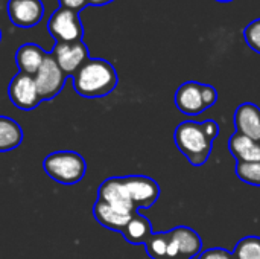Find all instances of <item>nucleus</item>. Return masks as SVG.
Instances as JSON below:
<instances>
[{"label":"nucleus","instance_id":"nucleus-9","mask_svg":"<svg viewBox=\"0 0 260 259\" xmlns=\"http://www.w3.org/2000/svg\"><path fill=\"white\" fill-rule=\"evenodd\" d=\"M98 195H99L98 200L107 203L108 206H111L113 209H116L122 214H126V215L136 214V208L131 202L126 185H125L123 179H120V177L107 179L101 185Z\"/></svg>","mask_w":260,"mask_h":259},{"label":"nucleus","instance_id":"nucleus-2","mask_svg":"<svg viewBox=\"0 0 260 259\" xmlns=\"http://www.w3.org/2000/svg\"><path fill=\"white\" fill-rule=\"evenodd\" d=\"M117 85V73L111 63L101 58L87 60L73 75V87L84 98H102Z\"/></svg>","mask_w":260,"mask_h":259},{"label":"nucleus","instance_id":"nucleus-19","mask_svg":"<svg viewBox=\"0 0 260 259\" xmlns=\"http://www.w3.org/2000/svg\"><path fill=\"white\" fill-rule=\"evenodd\" d=\"M168 244H169V232L166 234H152L149 240L145 243L146 252L152 259L168 258Z\"/></svg>","mask_w":260,"mask_h":259},{"label":"nucleus","instance_id":"nucleus-6","mask_svg":"<svg viewBox=\"0 0 260 259\" xmlns=\"http://www.w3.org/2000/svg\"><path fill=\"white\" fill-rule=\"evenodd\" d=\"M66 79H67V75L59 69V66L53 60V56L47 53L41 67L34 75L37 92H38L41 101L53 99L62 90Z\"/></svg>","mask_w":260,"mask_h":259},{"label":"nucleus","instance_id":"nucleus-16","mask_svg":"<svg viewBox=\"0 0 260 259\" xmlns=\"http://www.w3.org/2000/svg\"><path fill=\"white\" fill-rule=\"evenodd\" d=\"M93 215L99 224H102L111 231H117V232H122L126 227V224L129 223V220L133 218V215L122 214V212L113 209L111 206H108L107 203H104L101 200H98L94 203Z\"/></svg>","mask_w":260,"mask_h":259},{"label":"nucleus","instance_id":"nucleus-13","mask_svg":"<svg viewBox=\"0 0 260 259\" xmlns=\"http://www.w3.org/2000/svg\"><path fill=\"white\" fill-rule=\"evenodd\" d=\"M169 235L178 249V259H195L198 256L203 247V240L193 229L180 226L172 229Z\"/></svg>","mask_w":260,"mask_h":259},{"label":"nucleus","instance_id":"nucleus-20","mask_svg":"<svg viewBox=\"0 0 260 259\" xmlns=\"http://www.w3.org/2000/svg\"><path fill=\"white\" fill-rule=\"evenodd\" d=\"M235 259H260V238L259 237H247L242 238L233 252Z\"/></svg>","mask_w":260,"mask_h":259},{"label":"nucleus","instance_id":"nucleus-22","mask_svg":"<svg viewBox=\"0 0 260 259\" xmlns=\"http://www.w3.org/2000/svg\"><path fill=\"white\" fill-rule=\"evenodd\" d=\"M244 37L247 44L254 50L260 53V18L253 20L247 27L244 29Z\"/></svg>","mask_w":260,"mask_h":259},{"label":"nucleus","instance_id":"nucleus-21","mask_svg":"<svg viewBox=\"0 0 260 259\" xmlns=\"http://www.w3.org/2000/svg\"><path fill=\"white\" fill-rule=\"evenodd\" d=\"M236 176L244 183L260 186V162L236 163Z\"/></svg>","mask_w":260,"mask_h":259},{"label":"nucleus","instance_id":"nucleus-14","mask_svg":"<svg viewBox=\"0 0 260 259\" xmlns=\"http://www.w3.org/2000/svg\"><path fill=\"white\" fill-rule=\"evenodd\" d=\"M229 148L238 163L260 162V142L235 133L229 140Z\"/></svg>","mask_w":260,"mask_h":259},{"label":"nucleus","instance_id":"nucleus-3","mask_svg":"<svg viewBox=\"0 0 260 259\" xmlns=\"http://www.w3.org/2000/svg\"><path fill=\"white\" fill-rule=\"evenodd\" d=\"M44 172L61 185H75L82 180L87 163L84 157L73 151H56L49 154L43 162Z\"/></svg>","mask_w":260,"mask_h":259},{"label":"nucleus","instance_id":"nucleus-18","mask_svg":"<svg viewBox=\"0 0 260 259\" xmlns=\"http://www.w3.org/2000/svg\"><path fill=\"white\" fill-rule=\"evenodd\" d=\"M23 139V131L20 125L6 116H0V151L15 150Z\"/></svg>","mask_w":260,"mask_h":259},{"label":"nucleus","instance_id":"nucleus-11","mask_svg":"<svg viewBox=\"0 0 260 259\" xmlns=\"http://www.w3.org/2000/svg\"><path fill=\"white\" fill-rule=\"evenodd\" d=\"M134 208H151L160 195V188L155 180L145 176L123 177Z\"/></svg>","mask_w":260,"mask_h":259},{"label":"nucleus","instance_id":"nucleus-5","mask_svg":"<svg viewBox=\"0 0 260 259\" xmlns=\"http://www.w3.org/2000/svg\"><path fill=\"white\" fill-rule=\"evenodd\" d=\"M47 29L56 43H72L81 41L84 35V27L79 20V12L72 9L58 8L47 21Z\"/></svg>","mask_w":260,"mask_h":259},{"label":"nucleus","instance_id":"nucleus-1","mask_svg":"<svg viewBox=\"0 0 260 259\" xmlns=\"http://www.w3.org/2000/svg\"><path fill=\"white\" fill-rule=\"evenodd\" d=\"M218 133L219 127L215 121H184L177 127L174 139L186 159L193 166H201L207 162Z\"/></svg>","mask_w":260,"mask_h":259},{"label":"nucleus","instance_id":"nucleus-17","mask_svg":"<svg viewBox=\"0 0 260 259\" xmlns=\"http://www.w3.org/2000/svg\"><path fill=\"white\" fill-rule=\"evenodd\" d=\"M125 240L131 244H145L149 237L152 235V227L148 218L142 217L140 214H134L126 227L122 231Z\"/></svg>","mask_w":260,"mask_h":259},{"label":"nucleus","instance_id":"nucleus-7","mask_svg":"<svg viewBox=\"0 0 260 259\" xmlns=\"http://www.w3.org/2000/svg\"><path fill=\"white\" fill-rule=\"evenodd\" d=\"M50 55L67 76H73L79 70V67L87 60H90L88 49L82 43V40L72 43H56Z\"/></svg>","mask_w":260,"mask_h":259},{"label":"nucleus","instance_id":"nucleus-8","mask_svg":"<svg viewBox=\"0 0 260 259\" xmlns=\"http://www.w3.org/2000/svg\"><path fill=\"white\" fill-rule=\"evenodd\" d=\"M8 95L11 102L20 110H32L41 102L34 76L23 72H18L12 78L8 87Z\"/></svg>","mask_w":260,"mask_h":259},{"label":"nucleus","instance_id":"nucleus-4","mask_svg":"<svg viewBox=\"0 0 260 259\" xmlns=\"http://www.w3.org/2000/svg\"><path fill=\"white\" fill-rule=\"evenodd\" d=\"M218 101V92L209 84H200L197 81L184 82L175 93V105L178 110L189 116H197L212 107Z\"/></svg>","mask_w":260,"mask_h":259},{"label":"nucleus","instance_id":"nucleus-24","mask_svg":"<svg viewBox=\"0 0 260 259\" xmlns=\"http://www.w3.org/2000/svg\"><path fill=\"white\" fill-rule=\"evenodd\" d=\"M59 3V8H66V9H72L75 12H79L82 11L88 3L87 0H58Z\"/></svg>","mask_w":260,"mask_h":259},{"label":"nucleus","instance_id":"nucleus-23","mask_svg":"<svg viewBox=\"0 0 260 259\" xmlns=\"http://www.w3.org/2000/svg\"><path fill=\"white\" fill-rule=\"evenodd\" d=\"M198 259H235L233 253L224 250V249H210L206 250L204 253H201Z\"/></svg>","mask_w":260,"mask_h":259},{"label":"nucleus","instance_id":"nucleus-15","mask_svg":"<svg viewBox=\"0 0 260 259\" xmlns=\"http://www.w3.org/2000/svg\"><path fill=\"white\" fill-rule=\"evenodd\" d=\"M46 55L47 53L38 44L26 43V44L20 46L18 50L15 52V61H17L20 72L34 76L38 72V69L41 67Z\"/></svg>","mask_w":260,"mask_h":259},{"label":"nucleus","instance_id":"nucleus-25","mask_svg":"<svg viewBox=\"0 0 260 259\" xmlns=\"http://www.w3.org/2000/svg\"><path fill=\"white\" fill-rule=\"evenodd\" d=\"M113 0H87L88 5H94V6H102V5H107Z\"/></svg>","mask_w":260,"mask_h":259},{"label":"nucleus","instance_id":"nucleus-12","mask_svg":"<svg viewBox=\"0 0 260 259\" xmlns=\"http://www.w3.org/2000/svg\"><path fill=\"white\" fill-rule=\"evenodd\" d=\"M233 122L236 133L260 142V108L256 104L245 102L239 105L235 111Z\"/></svg>","mask_w":260,"mask_h":259},{"label":"nucleus","instance_id":"nucleus-26","mask_svg":"<svg viewBox=\"0 0 260 259\" xmlns=\"http://www.w3.org/2000/svg\"><path fill=\"white\" fill-rule=\"evenodd\" d=\"M216 2H221V3H229V2H233V0H216Z\"/></svg>","mask_w":260,"mask_h":259},{"label":"nucleus","instance_id":"nucleus-10","mask_svg":"<svg viewBox=\"0 0 260 259\" xmlns=\"http://www.w3.org/2000/svg\"><path fill=\"white\" fill-rule=\"evenodd\" d=\"M6 9L11 23L18 27H32L38 24L44 15L41 0H8Z\"/></svg>","mask_w":260,"mask_h":259},{"label":"nucleus","instance_id":"nucleus-27","mask_svg":"<svg viewBox=\"0 0 260 259\" xmlns=\"http://www.w3.org/2000/svg\"><path fill=\"white\" fill-rule=\"evenodd\" d=\"M0 41H2V32H0Z\"/></svg>","mask_w":260,"mask_h":259}]
</instances>
